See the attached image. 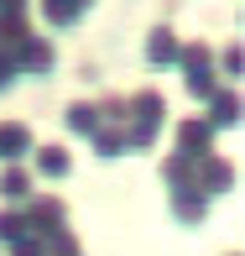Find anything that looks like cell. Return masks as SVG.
<instances>
[{
	"instance_id": "obj_15",
	"label": "cell",
	"mask_w": 245,
	"mask_h": 256,
	"mask_svg": "<svg viewBox=\"0 0 245 256\" xmlns=\"http://www.w3.org/2000/svg\"><path fill=\"white\" fill-rule=\"evenodd\" d=\"M89 6H94V0H42V16H47L52 26H73V21H84Z\"/></svg>"
},
{
	"instance_id": "obj_6",
	"label": "cell",
	"mask_w": 245,
	"mask_h": 256,
	"mask_svg": "<svg viewBox=\"0 0 245 256\" xmlns=\"http://www.w3.org/2000/svg\"><path fill=\"white\" fill-rule=\"evenodd\" d=\"M178 32L167 26V21H157V26L146 32V48H141V58H146V68H178Z\"/></svg>"
},
{
	"instance_id": "obj_16",
	"label": "cell",
	"mask_w": 245,
	"mask_h": 256,
	"mask_svg": "<svg viewBox=\"0 0 245 256\" xmlns=\"http://www.w3.org/2000/svg\"><path fill=\"white\" fill-rule=\"evenodd\" d=\"M26 236H31V230H26V214L5 204V209H0V246L10 251V246H16V240H26Z\"/></svg>"
},
{
	"instance_id": "obj_4",
	"label": "cell",
	"mask_w": 245,
	"mask_h": 256,
	"mask_svg": "<svg viewBox=\"0 0 245 256\" xmlns=\"http://www.w3.org/2000/svg\"><path fill=\"white\" fill-rule=\"evenodd\" d=\"M204 104H209V110L198 115V120H204L214 136H219V131H235V126H240V94H235V89H225V84H219Z\"/></svg>"
},
{
	"instance_id": "obj_22",
	"label": "cell",
	"mask_w": 245,
	"mask_h": 256,
	"mask_svg": "<svg viewBox=\"0 0 245 256\" xmlns=\"http://www.w3.org/2000/svg\"><path fill=\"white\" fill-rule=\"evenodd\" d=\"M230 256H235V251H230Z\"/></svg>"
},
{
	"instance_id": "obj_11",
	"label": "cell",
	"mask_w": 245,
	"mask_h": 256,
	"mask_svg": "<svg viewBox=\"0 0 245 256\" xmlns=\"http://www.w3.org/2000/svg\"><path fill=\"white\" fill-rule=\"evenodd\" d=\"M172 214H178L183 225H204L209 220V199L198 188H172Z\"/></svg>"
},
{
	"instance_id": "obj_17",
	"label": "cell",
	"mask_w": 245,
	"mask_h": 256,
	"mask_svg": "<svg viewBox=\"0 0 245 256\" xmlns=\"http://www.w3.org/2000/svg\"><path fill=\"white\" fill-rule=\"evenodd\" d=\"M42 256H84V251H78L73 230H52V236H42Z\"/></svg>"
},
{
	"instance_id": "obj_2",
	"label": "cell",
	"mask_w": 245,
	"mask_h": 256,
	"mask_svg": "<svg viewBox=\"0 0 245 256\" xmlns=\"http://www.w3.org/2000/svg\"><path fill=\"white\" fill-rule=\"evenodd\" d=\"M21 214H26V230H31V236H52V230H68V204L63 199H57V194H31V199L26 204H21Z\"/></svg>"
},
{
	"instance_id": "obj_19",
	"label": "cell",
	"mask_w": 245,
	"mask_h": 256,
	"mask_svg": "<svg viewBox=\"0 0 245 256\" xmlns=\"http://www.w3.org/2000/svg\"><path fill=\"white\" fill-rule=\"evenodd\" d=\"M16 84V63H10V52H0V94Z\"/></svg>"
},
{
	"instance_id": "obj_3",
	"label": "cell",
	"mask_w": 245,
	"mask_h": 256,
	"mask_svg": "<svg viewBox=\"0 0 245 256\" xmlns=\"http://www.w3.org/2000/svg\"><path fill=\"white\" fill-rule=\"evenodd\" d=\"M214 142L219 136L209 131L198 115H183L178 126H172V157H188V162H204V157H214Z\"/></svg>"
},
{
	"instance_id": "obj_13",
	"label": "cell",
	"mask_w": 245,
	"mask_h": 256,
	"mask_svg": "<svg viewBox=\"0 0 245 256\" xmlns=\"http://www.w3.org/2000/svg\"><path fill=\"white\" fill-rule=\"evenodd\" d=\"M89 146H94V157H104V162L131 152V146H125V126H99V131L89 136Z\"/></svg>"
},
{
	"instance_id": "obj_1",
	"label": "cell",
	"mask_w": 245,
	"mask_h": 256,
	"mask_svg": "<svg viewBox=\"0 0 245 256\" xmlns=\"http://www.w3.org/2000/svg\"><path fill=\"white\" fill-rule=\"evenodd\" d=\"M178 68H183V89H188V100H209L219 89L214 48H209V42H183V48H178Z\"/></svg>"
},
{
	"instance_id": "obj_12",
	"label": "cell",
	"mask_w": 245,
	"mask_h": 256,
	"mask_svg": "<svg viewBox=\"0 0 245 256\" xmlns=\"http://www.w3.org/2000/svg\"><path fill=\"white\" fill-rule=\"evenodd\" d=\"M63 126H68V136H94L99 131V110H94V100H73L63 110Z\"/></svg>"
},
{
	"instance_id": "obj_7",
	"label": "cell",
	"mask_w": 245,
	"mask_h": 256,
	"mask_svg": "<svg viewBox=\"0 0 245 256\" xmlns=\"http://www.w3.org/2000/svg\"><path fill=\"white\" fill-rule=\"evenodd\" d=\"M235 178H240L235 162H225L219 152L198 162V194H204V199H219V194H230V188H235Z\"/></svg>"
},
{
	"instance_id": "obj_10",
	"label": "cell",
	"mask_w": 245,
	"mask_h": 256,
	"mask_svg": "<svg viewBox=\"0 0 245 256\" xmlns=\"http://www.w3.org/2000/svg\"><path fill=\"white\" fill-rule=\"evenodd\" d=\"M31 162H37V172L42 178H68V172H73V152H68V146H31Z\"/></svg>"
},
{
	"instance_id": "obj_18",
	"label": "cell",
	"mask_w": 245,
	"mask_h": 256,
	"mask_svg": "<svg viewBox=\"0 0 245 256\" xmlns=\"http://www.w3.org/2000/svg\"><path fill=\"white\" fill-rule=\"evenodd\" d=\"M240 68H245V48H240V42H230L225 52H214V74H230V78H240Z\"/></svg>"
},
{
	"instance_id": "obj_14",
	"label": "cell",
	"mask_w": 245,
	"mask_h": 256,
	"mask_svg": "<svg viewBox=\"0 0 245 256\" xmlns=\"http://www.w3.org/2000/svg\"><path fill=\"white\" fill-rule=\"evenodd\" d=\"M162 183H167V194H172V188H198V162L167 157V162H162Z\"/></svg>"
},
{
	"instance_id": "obj_20",
	"label": "cell",
	"mask_w": 245,
	"mask_h": 256,
	"mask_svg": "<svg viewBox=\"0 0 245 256\" xmlns=\"http://www.w3.org/2000/svg\"><path fill=\"white\" fill-rule=\"evenodd\" d=\"M10 256H42V240H37V236H26V240H16V246H10Z\"/></svg>"
},
{
	"instance_id": "obj_5",
	"label": "cell",
	"mask_w": 245,
	"mask_h": 256,
	"mask_svg": "<svg viewBox=\"0 0 245 256\" xmlns=\"http://www.w3.org/2000/svg\"><path fill=\"white\" fill-rule=\"evenodd\" d=\"M10 63H16V74H52V63H57V48L47 37H37L31 32L26 42H21L16 52H10Z\"/></svg>"
},
{
	"instance_id": "obj_9",
	"label": "cell",
	"mask_w": 245,
	"mask_h": 256,
	"mask_svg": "<svg viewBox=\"0 0 245 256\" xmlns=\"http://www.w3.org/2000/svg\"><path fill=\"white\" fill-rule=\"evenodd\" d=\"M0 194L10 199V209H21L31 194H37V178H31V168H21V162H16V168H5V172H0Z\"/></svg>"
},
{
	"instance_id": "obj_8",
	"label": "cell",
	"mask_w": 245,
	"mask_h": 256,
	"mask_svg": "<svg viewBox=\"0 0 245 256\" xmlns=\"http://www.w3.org/2000/svg\"><path fill=\"white\" fill-rule=\"evenodd\" d=\"M31 146H37V136H31L26 120H0V162H5V168H16L21 157H31Z\"/></svg>"
},
{
	"instance_id": "obj_21",
	"label": "cell",
	"mask_w": 245,
	"mask_h": 256,
	"mask_svg": "<svg viewBox=\"0 0 245 256\" xmlns=\"http://www.w3.org/2000/svg\"><path fill=\"white\" fill-rule=\"evenodd\" d=\"M26 6H31V0H0V10H5V16H21Z\"/></svg>"
}]
</instances>
